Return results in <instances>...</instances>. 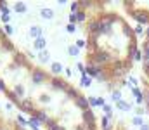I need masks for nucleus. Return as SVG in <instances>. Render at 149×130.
I'll return each instance as SVG.
<instances>
[{
	"mask_svg": "<svg viewBox=\"0 0 149 130\" xmlns=\"http://www.w3.org/2000/svg\"><path fill=\"white\" fill-rule=\"evenodd\" d=\"M134 125H137V127H142V125H144V120H142L141 116H135V118H134Z\"/></svg>",
	"mask_w": 149,
	"mask_h": 130,
	"instance_id": "obj_7",
	"label": "nucleus"
},
{
	"mask_svg": "<svg viewBox=\"0 0 149 130\" xmlns=\"http://www.w3.org/2000/svg\"><path fill=\"white\" fill-rule=\"evenodd\" d=\"M142 33H144V28L142 26H137L135 28V35H142Z\"/></svg>",
	"mask_w": 149,
	"mask_h": 130,
	"instance_id": "obj_10",
	"label": "nucleus"
},
{
	"mask_svg": "<svg viewBox=\"0 0 149 130\" xmlns=\"http://www.w3.org/2000/svg\"><path fill=\"white\" fill-rule=\"evenodd\" d=\"M42 16H45V17H52V10H50V9H45V10H42Z\"/></svg>",
	"mask_w": 149,
	"mask_h": 130,
	"instance_id": "obj_9",
	"label": "nucleus"
},
{
	"mask_svg": "<svg viewBox=\"0 0 149 130\" xmlns=\"http://www.w3.org/2000/svg\"><path fill=\"white\" fill-rule=\"evenodd\" d=\"M142 54H144V59L149 63V40L142 45Z\"/></svg>",
	"mask_w": 149,
	"mask_h": 130,
	"instance_id": "obj_4",
	"label": "nucleus"
},
{
	"mask_svg": "<svg viewBox=\"0 0 149 130\" xmlns=\"http://www.w3.org/2000/svg\"><path fill=\"white\" fill-rule=\"evenodd\" d=\"M5 130H26L21 123H17L16 120H7V125H5Z\"/></svg>",
	"mask_w": 149,
	"mask_h": 130,
	"instance_id": "obj_2",
	"label": "nucleus"
},
{
	"mask_svg": "<svg viewBox=\"0 0 149 130\" xmlns=\"http://www.w3.org/2000/svg\"><path fill=\"white\" fill-rule=\"evenodd\" d=\"M37 68L0 28V90L21 111L33 90V73Z\"/></svg>",
	"mask_w": 149,
	"mask_h": 130,
	"instance_id": "obj_1",
	"label": "nucleus"
},
{
	"mask_svg": "<svg viewBox=\"0 0 149 130\" xmlns=\"http://www.w3.org/2000/svg\"><path fill=\"white\" fill-rule=\"evenodd\" d=\"M132 59H135V61H142L144 59V54H142V50H139V47L135 49V52H134V57Z\"/></svg>",
	"mask_w": 149,
	"mask_h": 130,
	"instance_id": "obj_5",
	"label": "nucleus"
},
{
	"mask_svg": "<svg viewBox=\"0 0 149 130\" xmlns=\"http://www.w3.org/2000/svg\"><path fill=\"white\" fill-rule=\"evenodd\" d=\"M111 95H113V101H121V92L120 90H111Z\"/></svg>",
	"mask_w": 149,
	"mask_h": 130,
	"instance_id": "obj_6",
	"label": "nucleus"
},
{
	"mask_svg": "<svg viewBox=\"0 0 149 130\" xmlns=\"http://www.w3.org/2000/svg\"><path fill=\"white\" fill-rule=\"evenodd\" d=\"M141 130H149V125H142V127H141Z\"/></svg>",
	"mask_w": 149,
	"mask_h": 130,
	"instance_id": "obj_12",
	"label": "nucleus"
},
{
	"mask_svg": "<svg viewBox=\"0 0 149 130\" xmlns=\"http://www.w3.org/2000/svg\"><path fill=\"white\" fill-rule=\"evenodd\" d=\"M5 125H7V120H5L3 115L0 113V130H5Z\"/></svg>",
	"mask_w": 149,
	"mask_h": 130,
	"instance_id": "obj_8",
	"label": "nucleus"
},
{
	"mask_svg": "<svg viewBox=\"0 0 149 130\" xmlns=\"http://www.w3.org/2000/svg\"><path fill=\"white\" fill-rule=\"evenodd\" d=\"M37 47H45V40H38V42H37Z\"/></svg>",
	"mask_w": 149,
	"mask_h": 130,
	"instance_id": "obj_11",
	"label": "nucleus"
},
{
	"mask_svg": "<svg viewBox=\"0 0 149 130\" xmlns=\"http://www.w3.org/2000/svg\"><path fill=\"white\" fill-rule=\"evenodd\" d=\"M116 106H118V109H121V111H128V109H132V104H130V102H125V101H118Z\"/></svg>",
	"mask_w": 149,
	"mask_h": 130,
	"instance_id": "obj_3",
	"label": "nucleus"
}]
</instances>
